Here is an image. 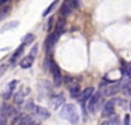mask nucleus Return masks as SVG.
Instances as JSON below:
<instances>
[{
  "label": "nucleus",
  "instance_id": "f257e3e1",
  "mask_svg": "<svg viewBox=\"0 0 131 125\" xmlns=\"http://www.w3.org/2000/svg\"><path fill=\"white\" fill-rule=\"evenodd\" d=\"M59 115L61 118L68 121L72 125L78 124V122H79L78 109H77V107L75 105H72V103H66V105H63L62 109L60 110Z\"/></svg>",
  "mask_w": 131,
  "mask_h": 125
},
{
  "label": "nucleus",
  "instance_id": "f03ea898",
  "mask_svg": "<svg viewBox=\"0 0 131 125\" xmlns=\"http://www.w3.org/2000/svg\"><path fill=\"white\" fill-rule=\"evenodd\" d=\"M50 70L52 72V76H53V83H54L55 86H60L62 83V73H61V70L60 68L58 67V64L55 63V61L51 60L50 61Z\"/></svg>",
  "mask_w": 131,
  "mask_h": 125
},
{
  "label": "nucleus",
  "instance_id": "7ed1b4c3",
  "mask_svg": "<svg viewBox=\"0 0 131 125\" xmlns=\"http://www.w3.org/2000/svg\"><path fill=\"white\" fill-rule=\"evenodd\" d=\"M100 100H101V94H100L99 92L93 93L92 95H91V98L89 99L88 109L90 110L92 114H94V112H95V110H97V107H98V105H99Z\"/></svg>",
  "mask_w": 131,
  "mask_h": 125
},
{
  "label": "nucleus",
  "instance_id": "20e7f679",
  "mask_svg": "<svg viewBox=\"0 0 131 125\" xmlns=\"http://www.w3.org/2000/svg\"><path fill=\"white\" fill-rule=\"evenodd\" d=\"M115 105L116 101L115 100H111L108 102H106V105L104 106L102 109V117H111L115 114Z\"/></svg>",
  "mask_w": 131,
  "mask_h": 125
},
{
  "label": "nucleus",
  "instance_id": "39448f33",
  "mask_svg": "<svg viewBox=\"0 0 131 125\" xmlns=\"http://www.w3.org/2000/svg\"><path fill=\"white\" fill-rule=\"evenodd\" d=\"M34 112H35V115H36L38 118L43 119V121L50 118V116H51V112L48 111L45 107H41V106H35Z\"/></svg>",
  "mask_w": 131,
  "mask_h": 125
},
{
  "label": "nucleus",
  "instance_id": "423d86ee",
  "mask_svg": "<svg viewBox=\"0 0 131 125\" xmlns=\"http://www.w3.org/2000/svg\"><path fill=\"white\" fill-rule=\"evenodd\" d=\"M1 114L6 117H13L17 114V110L13 107V106L8 105V103H4L1 106Z\"/></svg>",
  "mask_w": 131,
  "mask_h": 125
},
{
  "label": "nucleus",
  "instance_id": "0eeeda50",
  "mask_svg": "<svg viewBox=\"0 0 131 125\" xmlns=\"http://www.w3.org/2000/svg\"><path fill=\"white\" fill-rule=\"evenodd\" d=\"M74 8L75 7H74V5H72L71 0H64L63 4H62V6H61V10H60L61 11V15L64 16V17L68 16V15H70Z\"/></svg>",
  "mask_w": 131,
  "mask_h": 125
},
{
  "label": "nucleus",
  "instance_id": "6e6552de",
  "mask_svg": "<svg viewBox=\"0 0 131 125\" xmlns=\"http://www.w3.org/2000/svg\"><path fill=\"white\" fill-rule=\"evenodd\" d=\"M120 90H121V83L117 82L113 85H109V86L105 90V95H107V96L115 95V94H117L118 92H120Z\"/></svg>",
  "mask_w": 131,
  "mask_h": 125
},
{
  "label": "nucleus",
  "instance_id": "1a4fd4ad",
  "mask_svg": "<svg viewBox=\"0 0 131 125\" xmlns=\"http://www.w3.org/2000/svg\"><path fill=\"white\" fill-rule=\"evenodd\" d=\"M35 57L36 56H34V55H28V56L23 57V59L20 61V67L22 69L31 68V66L34 64V62H35Z\"/></svg>",
  "mask_w": 131,
  "mask_h": 125
},
{
  "label": "nucleus",
  "instance_id": "9d476101",
  "mask_svg": "<svg viewBox=\"0 0 131 125\" xmlns=\"http://www.w3.org/2000/svg\"><path fill=\"white\" fill-rule=\"evenodd\" d=\"M44 84H45V85H43V82H39V83H38L39 93H41L44 96H46V95H51V96H52V94H50V93H52V91H51V85H50V83H48V82H45V80H44Z\"/></svg>",
  "mask_w": 131,
  "mask_h": 125
},
{
  "label": "nucleus",
  "instance_id": "9b49d317",
  "mask_svg": "<svg viewBox=\"0 0 131 125\" xmlns=\"http://www.w3.org/2000/svg\"><path fill=\"white\" fill-rule=\"evenodd\" d=\"M57 40H58V37L54 34V32H53V33H51L50 36L47 37V39H46V41H45L46 52L48 53L50 51L53 49V47H54V45H55V43H57Z\"/></svg>",
  "mask_w": 131,
  "mask_h": 125
},
{
  "label": "nucleus",
  "instance_id": "f8f14e48",
  "mask_svg": "<svg viewBox=\"0 0 131 125\" xmlns=\"http://www.w3.org/2000/svg\"><path fill=\"white\" fill-rule=\"evenodd\" d=\"M64 102H66V98L63 96V94H58L55 96H52V103L54 109H58L60 106L64 105Z\"/></svg>",
  "mask_w": 131,
  "mask_h": 125
},
{
  "label": "nucleus",
  "instance_id": "ddd939ff",
  "mask_svg": "<svg viewBox=\"0 0 131 125\" xmlns=\"http://www.w3.org/2000/svg\"><path fill=\"white\" fill-rule=\"evenodd\" d=\"M16 84H17V80H13V82H10V83L8 84V86H7L6 91L4 92V95H2L5 100H8L9 98H12V94H13L14 89L16 87Z\"/></svg>",
  "mask_w": 131,
  "mask_h": 125
},
{
  "label": "nucleus",
  "instance_id": "4468645a",
  "mask_svg": "<svg viewBox=\"0 0 131 125\" xmlns=\"http://www.w3.org/2000/svg\"><path fill=\"white\" fill-rule=\"evenodd\" d=\"M18 25H20V22H18V21H9V22L5 23V24L1 27V29H0V33L6 32V31L12 30V29H15V28L18 27Z\"/></svg>",
  "mask_w": 131,
  "mask_h": 125
},
{
  "label": "nucleus",
  "instance_id": "2eb2a0df",
  "mask_svg": "<svg viewBox=\"0 0 131 125\" xmlns=\"http://www.w3.org/2000/svg\"><path fill=\"white\" fill-rule=\"evenodd\" d=\"M64 25H66V22L63 18H61V20H59V22L57 23V25H55V31H54V34L59 38L60 36H61L62 33H63L64 31Z\"/></svg>",
  "mask_w": 131,
  "mask_h": 125
},
{
  "label": "nucleus",
  "instance_id": "dca6fc26",
  "mask_svg": "<svg viewBox=\"0 0 131 125\" xmlns=\"http://www.w3.org/2000/svg\"><path fill=\"white\" fill-rule=\"evenodd\" d=\"M94 93V87H88L85 89L83 92L81 93V96H82V103H84L86 100L91 98V95Z\"/></svg>",
  "mask_w": 131,
  "mask_h": 125
},
{
  "label": "nucleus",
  "instance_id": "f3484780",
  "mask_svg": "<svg viewBox=\"0 0 131 125\" xmlns=\"http://www.w3.org/2000/svg\"><path fill=\"white\" fill-rule=\"evenodd\" d=\"M23 52H24V45L22 44V45L18 46L17 49L14 52V54H13V56H12V60H10V61H12V62H15L16 60H17L18 57H20L21 55L23 54Z\"/></svg>",
  "mask_w": 131,
  "mask_h": 125
},
{
  "label": "nucleus",
  "instance_id": "a211bd4d",
  "mask_svg": "<svg viewBox=\"0 0 131 125\" xmlns=\"http://www.w3.org/2000/svg\"><path fill=\"white\" fill-rule=\"evenodd\" d=\"M23 102H24V94H22V92L15 93V95H14V103L17 106H21L23 105Z\"/></svg>",
  "mask_w": 131,
  "mask_h": 125
},
{
  "label": "nucleus",
  "instance_id": "6ab92c4d",
  "mask_svg": "<svg viewBox=\"0 0 131 125\" xmlns=\"http://www.w3.org/2000/svg\"><path fill=\"white\" fill-rule=\"evenodd\" d=\"M70 91V95H71V98H75V99H78L79 96H81V89H79V85H76V86L71 87V89H69Z\"/></svg>",
  "mask_w": 131,
  "mask_h": 125
},
{
  "label": "nucleus",
  "instance_id": "aec40b11",
  "mask_svg": "<svg viewBox=\"0 0 131 125\" xmlns=\"http://www.w3.org/2000/svg\"><path fill=\"white\" fill-rule=\"evenodd\" d=\"M64 85L67 86V89L69 90V89H71V87H74V86H76V85H78L77 84V80L76 79H74V78H71V77H64Z\"/></svg>",
  "mask_w": 131,
  "mask_h": 125
},
{
  "label": "nucleus",
  "instance_id": "412c9836",
  "mask_svg": "<svg viewBox=\"0 0 131 125\" xmlns=\"http://www.w3.org/2000/svg\"><path fill=\"white\" fill-rule=\"evenodd\" d=\"M35 124L36 123H35L34 118H32L30 115H27V116H24L22 119H21L18 125H35Z\"/></svg>",
  "mask_w": 131,
  "mask_h": 125
},
{
  "label": "nucleus",
  "instance_id": "4be33fe9",
  "mask_svg": "<svg viewBox=\"0 0 131 125\" xmlns=\"http://www.w3.org/2000/svg\"><path fill=\"white\" fill-rule=\"evenodd\" d=\"M35 34H32V33H28V34H25L24 37H23V39H22V44L24 46H27V45H30V44H32V41L35 40Z\"/></svg>",
  "mask_w": 131,
  "mask_h": 125
},
{
  "label": "nucleus",
  "instance_id": "5701e85b",
  "mask_svg": "<svg viewBox=\"0 0 131 125\" xmlns=\"http://www.w3.org/2000/svg\"><path fill=\"white\" fill-rule=\"evenodd\" d=\"M122 92L125 96H131V82H128L123 85Z\"/></svg>",
  "mask_w": 131,
  "mask_h": 125
},
{
  "label": "nucleus",
  "instance_id": "b1692460",
  "mask_svg": "<svg viewBox=\"0 0 131 125\" xmlns=\"http://www.w3.org/2000/svg\"><path fill=\"white\" fill-rule=\"evenodd\" d=\"M9 11H10V6L6 5V6L2 7V8L0 9V20H2V18L6 17V16L9 14Z\"/></svg>",
  "mask_w": 131,
  "mask_h": 125
},
{
  "label": "nucleus",
  "instance_id": "393cba45",
  "mask_svg": "<svg viewBox=\"0 0 131 125\" xmlns=\"http://www.w3.org/2000/svg\"><path fill=\"white\" fill-rule=\"evenodd\" d=\"M58 2H59V0H54V1L52 2V4L50 5V6L47 7V8L45 9V11H44V14H43V16H47L48 14H51V11L53 10V9L55 8V6L58 5Z\"/></svg>",
  "mask_w": 131,
  "mask_h": 125
},
{
  "label": "nucleus",
  "instance_id": "a878e982",
  "mask_svg": "<svg viewBox=\"0 0 131 125\" xmlns=\"http://www.w3.org/2000/svg\"><path fill=\"white\" fill-rule=\"evenodd\" d=\"M112 118L109 119V121H107L108 122V124L109 125H121V121H120V117L117 116V115H116V116H111Z\"/></svg>",
  "mask_w": 131,
  "mask_h": 125
},
{
  "label": "nucleus",
  "instance_id": "bb28decb",
  "mask_svg": "<svg viewBox=\"0 0 131 125\" xmlns=\"http://www.w3.org/2000/svg\"><path fill=\"white\" fill-rule=\"evenodd\" d=\"M35 106H36V105L34 103V101L29 100V101H28V103H27V109L28 110H31V111H32V110H34V108H35Z\"/></svg>",
  "mask_w": 131,
  "mask_h": 125
},
{
  "label": "nucleus",
  "instance_id": "cd10ccee",
  "mask_svg": "<svg viewBox=\"0 0 131 125\" xmlns=\"http://www.w3.org/2000/svg\"><path fill=\"white\" fill-rule=\"evenodd\" d=\"M6 70H7V66L6 64H1V66H0V78L4 76V73L6 72Z\"/></svg>",
  "mask_w": 131,
  "mask_h": 125
},
{
  "label": "nucleus",
  "instance_id": "c85d7f7f",
  "mask_svg": "<svg viewBox=\"0 0 131 125\" xmlns=\"http://www.w3.org/2000/svg\"><path fill=\"white\" fill-rule=\"evenodd\" d=\"M7 123V117L4 116V115L0 112V125H6Z\"/></svg>",
  "mask_w": 131,
  "mask_h": 125
},
{
  "label": "nucleus",
  "instance_id": "c756f323",
  "mask_svg": "<svg viewBox=\"0 0 131 125\" xmlns=\"http://www.w3.org/2000/svg\"><path fill=\"white\" fill-rule=\"evenodd\" d=\"M37 51H38V45H35L34 48L31 49V52H30V55H34V56H36Z\"/></svg>",
  "mask_w": 131,
  "mask_h": 125
},
{
  "label": "nucleus",
  "instance_id": "7c9ffc66",
  "mask_svg": "<svg viewBox=\"0 0 131 125\" xmlns=\"http://www.w3.org/2000/svg\"><path fill=\"white\" fill-rule=\"evenodd\" d=\"M123 125H130V116H129V115H125V116H124Z\"/></svg>",
  "mask_w": 131,
  "mask_h": 125
},
{
  "label": "nucleus",
  "instance_id": "2f4dec72",
  "mask_svg": "<svg viewBox=\"0 0 131 125\" xmlns=\"http://www.w3.org/2000/svg\"><path fill=\"white\" fill-rule=\"evenodd\" d=\"M72 1V5H74L75 8H78L79 7V0H71Z\"/></svg>",
  "mask_w": 131,
  "mask_h": 125
},
{
  "label": "nucleus",
  "instance_id": "473e14b6",
  "mask_svg": "<svg viewBox=\"0 0 131 125\" xmlns=\"http://www.w3.org/2000/svg\"><path fill=\"white\" fill-rule=\"evenodd\" d=\"M128 76L131 78V66L129 67V69H128Z\"/></svg>",
  "mask_w": 131,
  "mask_h": 125
},
{
  "label": "nucleus",
  "instance_id": "72a5a7b5",
  "mask_svg": "<svg viewBox=\"0 0 131 125\" xmlns=\"http://www.w3.org/2000/svg\"><path fill=\"white\" fill-rule=\"evenodd\" d=\"M6 1H7V0H0V6H1V5H4Z\"/></svg>",
  "mask_w": 131,
  "mask_h": 125
},
{
  "label": "nucleus",
  "instance_id": "f704fd0d",
  "mask_svg": "<svg viewBox=\"0 0 131 125\" xmlns=\"http://www.w3.org/2000/svg\"><path fill=\"white\" fill-rule=\"evenodd\" d=\"M101 125H109V124H108V122H104Z\"/></svg>",
  "mask_w": 131,
  "mask_h": 125
},
{
  "label": "nucleus",
  "instance_id": "c9c22d12",
  "mask_svg": "<svg viewBox=\"0 0 131 125\" xmlns=\"http://www.w3.org/2000/svg\"><path fill=\"white\" fill-rule=\"evenodd\" d=\"M130 111H131V102H130Z\"/></svg>",
  "mask_w": 131,
  "mask_h": 125
},
{
  "label": "nucleus",
  "instance_id": "e433bc0d",
  "mask_svg": "<svg viewBox=\"0 0 131 125\" xmlns=\"http://www.w3.org/2000/svg\"><path fill=\"white\" fill-rule=\"evenodd\" d=\"M130 124H131V122H130Z\"/></svg>",
  "mask_w": 131,
  "mask_h": 125
},
{
  "label": "nucleus",
  "instance_id": "4c0bfd02",
  "mask_svg": "<svg viewBox=\"0 0 131 125\" xmlns=\"http://www.w3.org/2000/svg\"><path fill=\"white\" fill-rule=\"evenodd\" d=\"M35 125H37V124H35Z\"/></svg>",
  "mask_w": 131,
  "mask_h": 125
}]
</instances>
